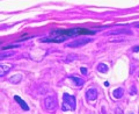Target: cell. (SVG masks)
<instances>
[{
  "instance_id": "obj_1",
  "label": "cell",
  "mask_w": 139,
  "mask_h": 114,
  "mask_svg": "<svg viewBox=\"0 0 139 114\" xmlns=\"http://www.w3.org/2000/svg\"><path fill=\"white\" fill-rule=\"evenodd\" d=\"M95 30L86 29V28H72V29H56L50 33V37L57 36H76V35H94Z\"/></svg>"
},
{
  "instance_id": "obj_2",
  "label": "cell",
  "mask_w": 139,
  "mask_h": 114,
  "mask_svg": "<svg viewBox=\"0 0 139 114\" xmlns=\"http://www.w3.org/2000/svg\"><path fill=\"white\" fill-rule=\"evenodd\" d=\"M75 98L71 94H67L65 93L63 95V106H62V109L63 111H74L75 109Z\"/></svg>"
},
{
  "instance_id": "obj_3",
  "label": "cell",
  "mask_w": 139,
  "mask_h": 114,
  "mask_svg": "<svg viewBox=\"0 0 139 114\" xmlns=\"http://www.w3.org/2000/svg\"><path fill=\"white\" fill-rule=\"evenodd\" d=\"M57 99H56L55 95H49V97L45 98V100H44V107H45L46 111L49 112H53L56 111V108H57Z\"/></svg>"
},
{
  "instance_id": "obj_4",
  "label": "cell",
  "mask_w": 139,
  "mask_h": 114,
  "mask_svg": "<svg viewBox=\"0 0 139 114\" xmlns=\"http://www.w3.org/2000/svg\"><path fill=\"white\" fill-rule=\"evenodd\" d=\"M88 42H90V40H74L73 42H71V43H67L66 47H68V48H75V47H82L85 45L86 43H88Z\"/></svg>"
},
{
  "instance_id": "obj_5",
  "label": "cell",
  "mask_w": 139,
  "mask_h": 114,
  "mask_svg": "<svg viewBox=\"0 0 139 114\" xmlns=\"http://www.w3.org/2000/svg\"><path fill=\"white\" fill-rule=\"evenodd\" d=\"M86 98H87V100H95L97 98V91L95 88H89L86 92Z\"/></svg>"
},
{
  "instance_id": "obj_6",
  "label": "cell",
  "mask_w": 139,
  "mask_h": 114,
  "mask_svg": "<svg viewBox=\"0 0 139 114\" xmlns=\"http://www.w3.org/2000/svg\"><path fill=\"white\" fill-rule=\"evenodd\" d=\"M14 100H15L16 102H19V105H20V106L22 107L24 111H29V107H28V105L25 104V101H23V100L21 99L19 95H14Z\"/></svg>"
},
{
  "instance_id": "obj_7",
  "label": "cell",
  "mask_w": 139,
  "mask_h": 114,
  "mask_svg": "<svg viewBox=\"0 0 139 114\" xmlns=\"http://www.w3.org/2000/svg\"><path fill=\"white\" fill-rule=\"evenodd\" d=\"M123 94H124V90H123V88H116L112 92V95L115 99H120V98L123 97Z\"/></svg>"
},
{
  "instance_id": "obj_8",
  "label": "cell",
  "mask_w": 139,
  "mask_h": 114,
  "mask_svg": "<svg viewBox=\"0 0 139 114\" xmlns=\"http://www.w3.org/2000/svg\"><path fill=\"white\" fill-rule=\"evenodd\" d=\"M70 78H71L72 80H74V83H75V85L78 86V87H81V86L83 85V83H85V81H83V79L78 78V77H76V76H71V77H70Z\"/></svg>"
},
{
  "instance_id": "obj_9",
  "label": "cell",
  "mask_w": 139,
  "mask_h": 114,
  "mask_svg": "<svg viewBox=\"0 0 139 114\" xmlns=\"http://www.w3.org/2000/svg\"><path fill=\"white\" fill-rule=\"evenodd\" d=\"M96 69H97V71H99V72H102V73H106V72L108 71V65L104 64V63H100V64H97Z\"/></svg>"
},
{
  "instance_id": "obj_10",
  "label": "cell",
  "mask_w": 139,
  "mask_h": 114,
  "mask_svg": "<svg viewBox=\"0 0 139 114\" xmlns=\"http://www.w3.org/2000/svg\"><path fill=\"white\" fill-rule=\"evenodd\" d=\"M21 79H22V76H21V74H15V76H13V77L9 78V81L13 83V84H18V83H20L21 81Z\"/></svg>"
},
{
  "instance_id": "obj_11",
  "label": "cell",
  "mask_w": 139,
  "mask_h": 114,
  "mask_svg": "<svg viewBox=\"0 0 139 114\" xmlns=\"http://www.w3.org/2000/svg\"><path fill=\"white\" fill-rule=\"evenodd\" d=\"M11 56H14V51H8V52H1V59L4 58H7V57H11Z\"/></svg>"
},
{
  "instance_id": "obj_12",
  "label": "cell",
  "mask_w": 139,
  "mask_h": 114,
  "mask_svg": "<svg viewBox=\"0 0 139 114\" xmlns=\"http://www.w3.org/2000/svg\"><path fill=\"white\" fill-rule=\"evenodd\" d=\"M0 67H1V72H0V76H1V77H4V74L6 73L7 71H8V70H9V67H8V66H5V65H1V66H0Z\"/></svg>"
},
{
  "instance_id": "obj_13",
  "label": "cell",
  "mask_w": 139,
  "mask_h": 114,
  "mask_svg": "<svg viewBox=\"0 0 139 114\" xmlns=\"http://www.w3.org/2000/svg\"><path fill=\"white\" fill-rule=\"evenodd\" d=\"M19 47V44H12V45H7V47H4V48H2V50H6V49H13V48H18Z\"/></svg>"
},
{
  "instance_id": "obj_14",
  "label": "cell",
  "mask_w": 139,
  "mask_h": 114,
  "mask_svg": "<svg viewBox=\"0 0 139 114\" xmlns=\"http://www.w3.org/2000/svg\"><path fill=\"white\" fill-rule=\"evenodd\" d=\"M130 93H131V94H134V93H137V88L134 87V86H132L131 90H130Z\"/></svg>"
},
{
  "instance_id": "obj_15",
  "label": "cell",
  "mask_w": 139,
  "mask_h": 114,
  "mask_svg": "<svg viewBox=\"0 0 139 114\" xmlns=\"http://www.w3.org/2000/svg\"><path fill=\"white\" fill-rule=\"evenodd\" d=\"M116 114H124V113H123L122 108H119V107H117V108H116Z\"/></svg>"
},
{
  "instance_id": "obj_16",
  "label": "cell",
  "mask_w": 139,
  "mask_h": 114,
  "mask_svg": "<svg viewBox=\"0 0 139 114\" xmlns=\"http://www.w3.org/2000/svg\"><path fill=\"white\" fill-rule=\"evenodd\" d=\"M81 72H82L83 74L87 73V70H86V67H81Z\"/></svg>"
},
{
  "instance_id": "obj_17",
  "label": "cell",
  "mask_w": 139,
  "mask_h": 114,
  "mask_svg": "<svg viewBox=\"0 0 139 114\" xmlns=\"http://www.w3.org/2000/svg\"><path fill=\"white\" fill-rule=\"evenodd\" d=\"M133 51H134V52L139 51V47H138V45H137V47H133Z\"/></svg>"
},
{
  "instance_id": "obj_18",
  "label": "cell",
  "mask_w": 139,
  "mask_h": 114,
  "mask_svg": "<svg viewBox=\"0 0 139 114\" xmlns=\"http://www.w3.org/2000/svg\"><path fill=\"white\" fill-rule=\"evenodd\" d=\"M129 114H133V113H129Z\"/></svg>"
},
{
  "instance_id": "obj_19",
  "label": "cell",
  "mask_w": 139,
  "mask_h": 114,
  "mask_svg": "<svg viewBox=\"0 0 139 114\" xmlns=\"http://www.w3.org/2000/svg\"><path fill=\"white\" fill-rule=\"evenodd\" d=\"M137 26H138V27H139V25H137Z\"/></svg>"
}]
</instances>
